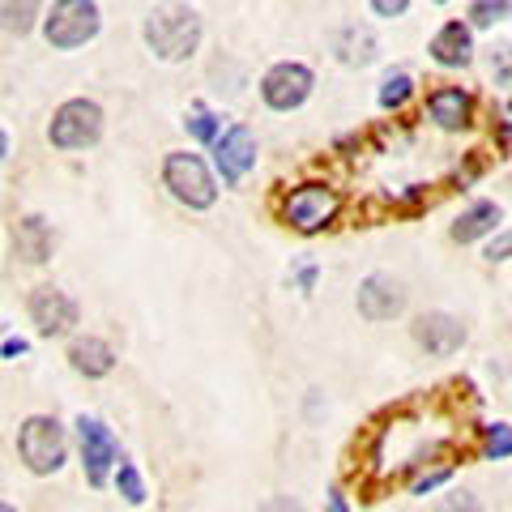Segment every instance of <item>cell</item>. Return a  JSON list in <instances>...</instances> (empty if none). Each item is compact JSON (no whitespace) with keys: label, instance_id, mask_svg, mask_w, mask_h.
I'll return each instance as SVG.
<instances>
[{"label":"cell","instance_id":"34","mask_svg":"<svg viewBox=\"0 0 512 512\" xmlns=\"http://www.w3.org/2000/svg\"><path fill=\"white\" fill-rule=\"evenodd\" d=\"M5 158H9V137H5V128H0V167H5Z\"/></svg>","mask_w":512,"mask_h":512},{"label":"cell","instance_id":"13","mask_svg":"<svg viewBox=\"0 0 512 512\" xmlns=\"http://www.w3.org/2000/svg\"><path fill=\"white\" fill-rule=\"evenodd\" d=\"M427 116L444 133H461V128L474 124V94L461 86H440L427 94Z\"/></svg>","mask_w":512,"mask_h":512},{"label":"cell","instance_id":"18","mask_svg":"<svg viewBox=\"0 0 512 512\" xmlns=\"http://www.w3.org/2000/svg\"><path fill=\"white\" fill-rule=\"evenodd\" d=\"M18 252L26 256L30 265H43L47 256H52V222L39 218V214H30L18 222Z\"/></svg>","mask_w":512,"mask_h":512},{"label":"cell","instance_id":"32","mask_svg":"<svg viewBox=\"0 0 512 512\" xmlns=\"http://www.w3.org/2000/svg\"><path fill=\"white\" fill-rule=\"evenodd\" d=\"M325 512H350L346 495H342V491H329V495H325Z\"/></svg>","mask_w":512,"mask_h":512},{"label":"cell","instance_id":"33","mask_svg":"<svg viewBox=\"0 0 512 512\" xmlns=\"http://www.w3.org/2000/svg\"><path fill=\"white\" fill-rule=\"evenodd\" d=\"M312 282H316V265H308V269H303V274H299V286H303V291H308Z\"/></svg>","mask_w":512,"mask_h":512},{"label":"cell","instance_id":"24","mask_svg":"<svg viewBox=\"0 0 512 512\" xmlns=\"http://www.w3.org/2000/svg\"><path fill=\"white\" fill-rule=\"evenodd\" d=\"M504 18H512L508 0H478V5L470 9V22L474 26H495V22H504Z\"/></svg>","mask_w":512,"mask_h":512},{"label":"cell","instance_id":"17","mask_svg":"<svg viewBox=\"0 0 512 512\" xmlns=\"http://www.w3.org/2000/svg\"><path fill=\"white\" fill-rule=\"evenodd\" d=\"M333 52H338V60L350 64V69H363V64H372V60H376L380 43H376V35H372L367 26L350 22V26L338 30V39H333Z\"/></svg>","mask_w":512,"mask_h":512},{"label":"cell","instance_id":"12","mask_svg":"<svg viewBox=\"0 0 512 512\" xmlns=\"http://www.w3.org/2000/svg\"><path fill=\"white\" fill-rule=\"evenodd\" d=\"M414 333V342H419L427 355H436V359H448V355H457L461 346H466V325H461L457 316H448V312H423L419 320L410 325Z\"/></svg>","mask_w":512,"mask_h":512},{"label":"cell","instance_id":"15","mask_svg":"<svg viewBox=\"0 0 512 512\" xmlns=\"http://www.w3.org/2000/svg\"><path fill=\"white\" fill-rule=\"evenodd\" d=\"M500 222H504V210L495 201H470L466 210L457 214V222H453V231L448 235H453L457 244H478V239L500 231Z\"/></svg>","mask_w":512,"mask_h":512},{"label":"cell","instance_id":"3","mask_svg":"<svg viewBox=\"0 0 512 512\" xmlns=\"http://www.w3.org/2000/svg\"><path fill=\"white\" fill-rule=\"evenodd\" d=\"M338 210H342V197L329 184H299V188L286 192L282 222L299 235H320L325 227H333Z\"/></svg>","mask_w":512,"mask_h":512},{"label":"cell","instance_id":"16","mask_svg":"<svg viewBox=\"0 0 512 512\" xmlns=\"http://www.w3.org/2000/svg\"><path fill=\"white\" fill-rule=\"evenodd\" d=\"M69 363H73L77 376L103 380V376H111V367H116V350H111L103 338H77L69 346Z\"/></svg>","mask_w":512,"mask_h":512},{"label":"cell","instance_id":"7","mask_svg":"<svg viewBox=\"0 0 512 512\" xmlns=\"http://www.w3.org/2000/svg\"><path fill=\"white\" fill-rule=\"evenodd\" d=\"M77 444H82V466H86L90 487H107V474L124 461L120 457V440L111 436V427L103 419L82 414V419H77Z\"/></svg>","mask_w":512,"mask_h":512},{"label":"cell","instance_id":"31","mask_svg":"<svg viewBox=\"0 0 512 512\" xmlns=\"http://www.w3.org/2000/svg\"><path fill=\"white\" fill-rule=\"evenodd\" d=\"M26 350H30V342H26V338H5V346H0V355H5V359H18V355H26Z\"/></svg>","mask_w":512,"mask_h":512},{"label":"cell","instance_id":"22","mask_svg":"<svg viewBox=\"0 0 512 512\" xmlns=\"http://www.w3.org/2000/svg\"><path fill=\"white\" fill-rule=\"evenodd\" d=\"M483 457L508 461L512 457V423H487L483 427Z\"/></svg>","mask_w":512,"mask_h":512},{"label":"cell","instance_id":"11","mask_svg":"<svg viewBox=\"0 0 512 512\" xmlns=\"http://www.w3.org/2000/svg\"><path fill=\"white\" fill-rule=\"evenodd\" d=\"M355 303H359V316L363 320L380 325V320H393V316L406 312V291H402V282H397L393 274H367L359 282Z\"/></svg>","mask_w":512,"mask_h":512},{"label":"cell","instance_id":"26","mask_svg":"<svg viewBox=\"0 0 512 512\" xmlns=\"http://www.w3.org/2000/svg\"><path fill=\"white\" fill-rule=\"evenodd\" d=\"M487 261L491 265H500V261H512V231H495L491 239H487Z\"/></svg>","mask_w":512,"mask_h":512},{"label":"cell","instance_id":"4","mask_svg":"<svg viewBox=\"0 0 512 512\" xmlns=\"http://www.w3.org/2000/svg\"><path fill=\"white\" fill-rule=\"evenodd\" d=\"M94 35H99V5L94 0H56L52 13L43 18V39L56 52L86 47Z\"/></svg>","mask_w":512,"mask_h":512},{"label":"cell","instance_id":"8","mask_svg":"<svg viewBox=\"0 0 512 512\" xmlns=\"http://www.w3.org/2000/svg\"><path fill=\"white\" fill-rule=\"evenodd\" d=\"M312 86H316V77H312L308 64L282 60L261 77V99H265L269 111H295V107L308 103Z\"/></svg>","mask_w":512,"mask_h":512},{"label":"cell","instance_id":"25","mask_svg":"<svg viewBox=\"0 0 512 512\" xmlns=\"http://www.w3.org/2000/svg\"><path fill=\"white\" fill-rule=\"evenodd\" d=\"M491 77H495V86H512V43L491 47Z\"/></svg>","mask_w":512,"mask_h":512},{"label":"cell","instance_id":"9","mask_svg":"<svg viewBox=\"0 0 512 512\" xmlns=\"http://www.w3.org/2000/svg\"><path fill=\"white\" fill-rule=\"evenodd\" d=\"M30 320H35V329L43 338H64V333H73V325L82 320V308H77L73 295H64L60 286H39V291H30Z\"/></svg>","mask_w":512,"mask_h":512},{"label":"cell","instance_id":"6","mask_svg":"<svg viewBox=\"0 0 512 512\" xmlns=\"http://www.w3.org/2000/svg\"><path fill=\"white\" fill-rule=\"evenodd\" d=\"M163 184L167 192L180 205H188V210H210V205L218 201V184H214V175L210 167L201 163L197 154H167L163 158Z\"/></svg>","mask_w":512,"mask_h":512},{"label":"cell","instance_id":"37","mask_svg":"<svg viewBox=\"0 0 512 512\" xmlns=\"http://www.w3.org/2000/svg\"><path fill=\"white\" fill-rule=\"evenodd\" d=\"M440 5H444V0H440Z\"/></svg>","mask_w":512,"mask_h":512},{"label":"cell","instance_id":"19","mask_svg":"<svg viewBox=\"0 0 512 512\" xmlns=\"http://www.w3.org/2000/svg\"><path fill=\"white\" fill-rule=\"evenodd\" d=\"M39 18V0H0V30L5 35H30Z\"/></svg>","mask_w":512,"mask_h":512},{"label":"cell","instance_id":"23","mask_svg":"<svg viewBox=\"0 0 512 512\" xmlns=\"http://www.w3.org/2000/svg\"><path fill=\"white\" fill-rule=\"evenodd\" d=\"M116 487H120V495L128 504H146V478H141V470L133 466V461H120L116 466Z\"/></svg>","mask_w":512,"mask_h":512},{"label":"cell","instance_id":"29","mask_svg":"<svg viewBox=\"0 0 512 512\" xmlns=\"http://www.w3.org/2000/svg\"><path fill=\"white\" fill-rule=\"evenodd\" d=\"M367 5H372L376 18H402L410 9V0H367Z\"/></svg>","mask_w":512,"mask_h":512},{"label":"cell","instance_id":"5","mask_svg":"<svg viewBox=\"0 0 512 512\" xmlns=\"http://www.w3.org/2000/svg\"><path fill=\"white\" fill-rule=\"evenodd\" d=\"M103 137V107L94 99H69L56 107L52 124H47V141L56 150H90Z\"/></svg>","mask_w":512,"mask_h":512},{"label":"cell","instance_id":"21","mask_svg":"<svg viewBox=\"0 0 512 512\" xmlns=\"http://www.w3.org/2000/svg\"><path fill=\"white\" fill-rule=\"evenodd\" d=\"M184 128H188V133L197 137V141H205V146H214V141L222 137V133H218V128H222V120H218V116H214V111L205 107V103H192V107H188Z\"/></svg>","mask_w":512,"mask_h":512},{"label":"cell","instance_id":"1","mask_svg":"<svg viewBox=\"0 0 512 512\" xmlns=\"http://www.w3.org/2000/svg\"><path fill=\"white\" fill-rule=\"evenodd\" d=\"M141 35H146V47L158 60L180 64L201 47V18L188 5L167 0V5H158L146 18V30H141Z\"/></svg>","mask_w":512,"mask_h":512},{"label":"cell","instance_id":"35","mask_svg":"<svg viewBox=\"0 0 512 512\" xmlns=\"http://www.w3.org/2000/svg\"><path fill=\"white\" fill-rule=\"evenodd\" d=\"M0 512H18V508H13V504H5V500H0Z\"/></svg>","mask_w":512,"mask_h":512},{"label":"cell","instance_id":"14","mask_svg":"<svg viewBox=\"0 0 512 512\" xmlns=\"http://www.w3.org/2000/svg\"><path fill=\"white\" fill-rule=\"evenodd\" d=\"M427 52L440 69H466V64L474 60V30L466 22H444L436 35H431Z\"/></svg>","mask_w":512,"mask_h":512},{"label":"cell","instance_id":"10","mask_svg":"<svg viewBox=\"0 0 512 512\" xmlns=\"http://www.w3.org/2000/svg\"><path fill=\"white\" fill-rule=\"evenodd\" d=\"M214 167L222 175V184H239L256 167V133L248 124H231L214 141Z\"/></svg>","mask_w":512,"mask_h":512},{"label":"cell","instance_id":"20","mask_svg":"<svg viewBox=\"0 0 512 512\" xmlns=\"http://www.w3.org/2000/svg\"><path fill=\"white\" fill-rule=\"evenodd\" d=\"M410 99H414V77H410V73L397 69V73H389V77H384V82H380L376 103H380L384 111H402Z\"/></svg>","mask_w":512,"mask_h":512},{"label":"cell","instance_id":"28","mask_svg":"<svg viewBox=\"0 0 512 512\" xmlns=\"http://www.w3.org/2000/svg\"><path fill=\"white\" fill-rule=\"evenodd\" d=\"M448 478H453V470H448V466H444V470H427V474L414 478V487H410V491H414V495H431L436 487H444Z\"/></svg>","mask_w":512,"mask_h":512},{"label":"cell","instance_id":"2","mask_svg":"<svg viewBox=\"0 0 512 512\" xmlns=\"http://www.w3.org/2000/svg\"><path fill=\"white\" fill-rule=\"evenodd\" d=\"M64 453H69V440H64V427L52 414H30L18 427V457L35 478L56 474L64 466Z\"/></svg>","mask_w":512,"mask_h":512},{"label":"cell","instance_id":"36","mask_svg":"<svg viewBox=\"0 0 512 512\" xmlns=\"http://www.w3.org/2000/svg\"><path fill=\"white\" fill-rule=\"evenodd\" d=\"M508 116H512V99H508Z\"/></svg>","mask_w":512,"mask_h":512},{"label":"cell","instance_id":"27","mask_svg":"<svg viewBox=\"0 0 512 512\" xmlns=\"http://www.w3.org/2000/svg\"><path fill=\"white\" fill-rule=\"evenodd\" d=\"M436 512H483V504H478V495H470V491H453V495H444Z\"/></svg>","mask_w":512,"mask_h":512},{"label":"cell","instance_id":"30","mask_svg":"<svg viewBox=\"0 0 512 512\" xmlns=\"http://www.w3.org/2000/svg\"><path fill=\"white\" fill-rule=\"evenodd\" d=\"M256 512H303V504L291 500V495H269V500L256 508Z\"/></svg>","mask_w":512,"mask_h":512}]
</instances>
